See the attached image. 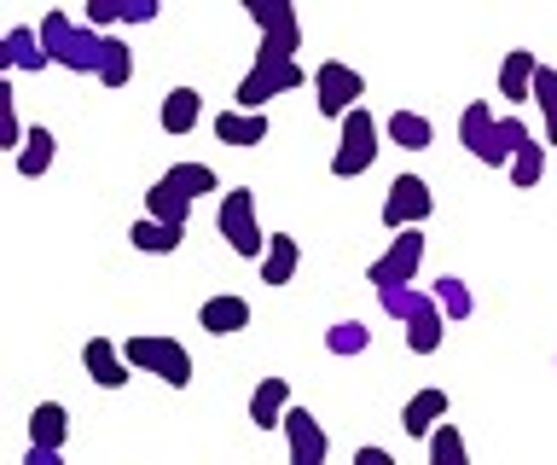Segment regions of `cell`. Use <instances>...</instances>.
Listing matches in <instances>:
<instances>
[{
  "instance_id": "obj_1",
  "label": "cell",
  "mask_w": 557,
  "mask_h": 465,
  "mask_svg": "<svg viewBox=\"0 0 557 465\" xmlns=\"http://www.w3.org/2000/svg\"><path fill=\"white\" fill-rule=\"evenodd\" d=\"M459 140H465V151H470L476 163L511 169V151L529 140V129H522L517 117H494L482 99H470V106L459 111Z\"/></svg>"
},
{
  "instance_id": "obj_2",
  "label": "cell",
  "mask_w": 557,
  "mask_h": 465,
  "mask_svg": "<svg viewBox=\"0 0 557 465\" xmlns=\"http://www.w3.org/2000/svg\"><path fill=\"white\" fill-rule=\"evenodd\" d=\"M296 88H302V64H296V53H285V47H273V41H261V47H256V64L244 71L238 94H233V106L268 111L278 94H296Z\"/></svg>"
},
{
  "instance_id": "obj_3",
  "label": "cell",
  "mask_w": 557,
  "mask_h": 465,
  "mask_svg": "<svg viewBox=\"0 0 557 465\" xmlns=\"http://www.w3.org/2000/svg\"><path fill=\"white\" fill-rule=\"evenodd\" d=\"M35 29H41L52 64H64V71H76V76H99V59H104V41H111V36H99V29L87 24V19L70 24L64 12H47V19L35 24Z\"/></svg>"
},
{
  "instance_id": "obj_4",
  "label": "cell",
  "mask_w": 557,
  "mask_h": 465,
  "mask_svg": "<svg viewBox=\"0 0 557 465\" xmlns=\"http://www.w3.org/2000/svg\"><path fill=\"white\" fill-rule=\"evenodd\" d=\"M377 146H383V123L366 106H355L343 117V129H337V146H331V175L337 181L366 175V169L377 163Z\"/></svg>"
},
{
  "instance_id": "obj_5",
  "label": "cell",
  "mask_w": 557,
  "mask_h": 465,
  "mask_svg": "<svg viewBox=\"0 0 557 465\" xmlns=\"http://www.w3.org/2000/svg\"><path fill=\"white\" fill-rule=\"evenodd\" d=\"M128 360H134V372H151V378H163L169 390H186L191 384V350L181 338H163V332H134L128 343Z\"/></svg>"
},
{
  "instance_id": "obj_6",
  "label": "cell",
  "mask_w": 557,
  "mask_h": 465,
  "mask_svg": "<svg viewBox=\"0 0 557 465\" xmlns=\"http://www.w3.org/2000/svg\"><path fill=\"white\" fill-rule=\"evenodd\" d=\"M215 228H221L226 245H233V256H256V262H261V250H268V238H273V233H261L250 186H226L221 204H215Z\"/></svg>"
},
{
  "instance_id": "obj_7",
  "label": "cell",
  "mask_w": 557,
  "mask_h": 465,
  "mask_svg": "<svg viewBox=\"0 0 557 465\" xmlns=\"http://www.w3.org/2000/svg\"><path fill=\"white\" fill-rule=\"evenodd\" d=\"M360 99H366V76L355 71V64L325 59L320 71H313V106H320V117H331V123H343V117L360 106Z\"/></svg>"
},
{
  "instance_id": "obj_8",
  "label": "cell",
  "mask_w": 557,
  "mask_h": 465,
  "mask_svg": "<svg viewBox=\"0 0 557 465\" xmlns=\"http://www.w3.org/2000/svg\"><path fill=\"white\" fill-rule=\"evenodd\" d=\"M430 210H435V193L418 175H395L389 193H383V228H424Z\"/></svg>"
},
{
  "instance_id": "obj_9",
  "label": "cell",
  "mask_w": 557,
  "mask_h": 465,
  "mask_svg": "<svg viewBox=\"0 0 557 465\" xmlns=\"http://www.w3.org/2000/svg\"><path fill=\"white\" fill-rule=\"evenodd\" d=\"M418 262H424V233H418V228H395V245L377 256L366 280H372L377 291L383 285H412L418 280Z\"/></svg>"
},
{
  "instance_id": "obj_10",
  "label": "cell",
  "mask_w": 557,
  "mask_h": 465,
  "mask_svg": "<svg viewBox=\"0 0 557 465\" xmlns=\"http://www.w3.org/2000/svg\"><path fill=\"white\" fill-rule=\"evenodd\" d=\"M244 19H250L261 29V41L285 47V53H296L302 47V24H296V0H238Z\"/></svg>"
},
{
  "instance_id": "obj_11",
  "label": "cell",
  "mask_w": 557,
  "mask_h": 465,
  "mask_svg": "<svg viewBox=\"0 0 557 465\" xmlns=\"http://www.w3.org/2000/svg\"><path fill=\"white\" fill-rule=\"evenodd\" d=\"M278 430H285V454H290V465H320V460L331 454V430L313 419L308 407H290Z\"/></svg>"
},
{
  "instance_id": "obj_12",
  "label": "cell",
  "mask_w": 557,
  "mask_h": 465,
  "mask_svg": "<svg viewBox=\"0 0 557 465\" xmlns=\"http://www.w3.org/2000/svg\"><path fill=\"white\" fill-rule=\"evenodd\" d=\"M82 367H87V378H94L99 390H122L128 372H134V360H128V350H116L111 338H87L82 343Z\"/></svg>"
},
{
  "instance_id": "obj_13",
  "label": "cell",
  "mask_w": 557,
  "mask_h": 465,
  "mask_svg": "<svg viewBox=\"0 0 557 465\" xmlns=\"http://www.w3.org/2000/svg\"><path fill=\"white\" fill-rule=\"evenodd\" d=\"M198 326L209 338H233L250 326V297H238V291H215V297L198 303Z\"/></svg>"
},
{
  "instance_id": "obj_14",
  "label": "cell",
  "mask_w": 557,
  "mask_h": 465,
  "mask_svg": "<svg viewBox=\"0 0 557 465\" xmlns=\"http://www.w3.org/2000/svg\"><path fill=\"white\" fill-rule=\"evenodd\" d=\"M290 413V378L285 372H268L261 384L250 390V425L256 430H278Z\"/></svg>"
},
{
  "instance_id": "obj_15",
  "label": "cell",
  "mask_w": 557,
  "mask_h": 465,
  "mask_svg": "<svg viewBox=\"0 0 557 465\" xmlns=\"http://www.w3.org/2000/svg\"><path fill=\"white\" fill-rule=\"evenodd\" d=\"M447 390H435V384H424V390H418V395H407V407H400V430H407V437L412 442H424L430 437V430L435 425H442L447 419Z\"/></svg>"
},
{
  "instance_id": "obj_16",
  "label": "cell",
  "mask_w": 557,
  "mask_h": 465,
  "mask_svg": "<svg viewBox=\"0 0 557 465\" xmlns=\"http://www.w3.org/2000/svg\"><path fill=\"white\" fill-rule=\"evenodd\" d=\"M273 134V123H268V111H250V106H226L221 117H215V140L221 146H261Z\"/></svg>"
},
{
  "instance_id": "obj_17",
  "label": "cell",
  "mask_w": 557,
  "mask_h": 465,
  "mask_svg": "<svg viewBox=\"0 0 557 465\" xmlns=\"http://www.w3.org/2000/svg\"><path fill=\"white\" fill-rule=\"evenodd\" d=\"M534 76H540V59L529 53V47H511V53L499 59V99H505V106L534 99Z\"/></svg>"
},
{
  "instance_id": "obj_18",
  "label": "cell",
  "mask_w": 557,
  "mask_h": 465,
  "mask_svg": "<svg viewBox=\"0 0 557 465\" xmlns=\"http://www.w3.org/2000/svg\"><path fill=\"white\" fill-rule=\"evenodd\" d=\"M157 123H163L169 140H186V134L203 123V94H198V88H169V94H163V111H157Z\"/></svg>"
},
{
  "instance_id": "obj_19",
  "label": "cell",
  "mask_w": 557,
  "mask_h": 465,
  "mask_svg": "<svg viewBox=\"0 0 557 465\" xmlns=\"http://www.w3.org/2000/svg\"><path fill=\"white\" fill-rule=\"evenodd\" d=\"M0 64L7 71H47V41H41V29H29V24H12L7 29V47H0Z\"/></svg>"
},
{
  "instance_id": "obj_20",
  "label": "cell",
  "mask_w": 557,
  "mask_h": 465,
  "mask_svg": "<svg viewBox=\"0 0 557 465\" xmlns=\"http://www.w3.org/2000/svg\"><path fill=\"white\" fill-rule=\"evenodd\" d=\"M128 238H134V250H146V256H174L186 245V228L181 221H163V216H139L128 228Z\"/></svg>"
},
{
  "instance_id": "obj_21",
  "label": "cell",
  "mask_w": 557,
  "mask_h": 465,
  "mask_svg": "<svg viewBox=\"0 0 557 465\" xmlns=\"http://www.w3.org/2000/svg\"><path fill=\"white\" fill-rule=\"evenodd\" d=\"M52 158H59V134H52V129H29L24 146L12 151V169H17L24 181H41L47 169H52Z\"/></svg>"
},
{
  "instance_id": "obj_22",
  "label": "cell",
  "mask_w": 557,
  "mask_h": 465,
  "mask_svg": "<svg viewBox=\"0 0 557 465\" xmlns=\"http://www.w3.org/2000/svg\"><path fill=\"white\" fill-rule=\"evenodd\" d=\"M442 332H447V308H442V297H424V308L407 320V350L412 355H435L442 350Z\"/></svg>"
},
{
  "instance_id": "obj_23",
  "label": "cell",
  "mask_w": 557,
  "mask_h": 465,
  "mask_svg": "<svg viewBox=\"0 0 557 465\" xmlns=\"http://www.w3.org/2000/svg\"><path fill=\"white\" fill-rule=\"evenodd\" d=\"M296 268H302V245H296L290 233H273L268 250H261V280H268L273 291L296 280Z\"/></svg>"
},
{
  "instance_id": "obj_24",
  "label": "cell",
  "mask_w": 557,
  "mask_h": 465,
  "mask_svg": "<svg viewBox=\"0 0 557 465\" xmlns=\"http://www.w3.org/2000/svg\"><path fill=\"white\" fill-rule=\"evenodd\" d=\"M383 134H389L400 151H424L435 140V129H430L424 111H389V117H383Z\"/></svg>"
},
{
  "instance_id": "obj_25",
  "label": "cell",
  "mask_w": 557,
  "mask_h": 465,
  "mask_svg": "<svg viewBox=\"0 0 557 465\" xmlns=\"http://www.w3.org/2000/svg\"><path fill=\"white\" fill-rule=\"evenodd\" d=\"M146 216H163V221H181V228H186V221H191V193H186L181 181L163 175V181L146 193Z\"/></svg>"
},
{
  "instance_id": "obj_26",
  "label": "cell",
  "mask_w": 557,
  "mask_h": 465,
  "mask_svg": "<svg viewBox=\"0 0 557 465\" xmlns=\"http://www.w3.org/2000/svg\"><path fill=\"white\" fill-rule=\"evenodd\" d=\"M424 454H430V465H470V442H465V430L453 419H442L424 437Z\"/></svg>"
},
{
  "instance_id": "obj_27",
  "label": "cell",
  "mask_w": 557,
  "mask_h": 465,
  "mask_svg": "<svg viewBox=\"0 0 557 465\" xmlns=\"http://www.w3.org/2000/svg\"><path fill=\"white\" fill-rule=\"evenodd\" d=\"M64 437H70V413L59 402H41V407L29 413V442L59 448V454H64Z\"/></svg>"
},
{
  "instance_id": "obj_28",
  "label": "cell",
  "mask_w": 557,
  "mask_h": 465,
  "mask_svg": "<svg viewBox=\"0 0 557 465\" xmlns=\"http://www.w3.org/2000/svg\"><path fill=\"white\" fill-rule=\"evenodd\" d=\"M128 76H134V47L128 41H122V36H111V41H104V59H99V88H128Z\"/></svg>"
},
{
  "instance_id": "obj_29",
  "label": "cell",
  "mask_w": 557,
  "mask_h": 465,
  "mask_svg": "<svg viewBox=\"0 0 557 465\" xmlns=\"http://www.w3.org/2000/svg\"><path fill=\"white\" fill-rule=\"evenodd\" d=\"M540 175H546V146L529 134V140L511 151V186H517V193H529V186H540Z\"/></svg>"
},
{
  "instance_id": "obj_30",
  "label": "cell",
  "mask_w": 557,
  "mask_h": 465,
  "mask_svg": "<svg viewBox=\"0 0 557 465\" xmlns=\"http://www.w3.org/2000/svg\"><path fill=\"white\" fill-rule=\"evenodd\" d=\"M169 181H181L191 198H209V193H221V175H215V163H174V169H169Z\"/></svg>"
},
{
  "instance_id": "obj_31",
  "label": "cell",
  "mask_w": 557,
  "mask_h": 465,
  "mask_svg": "<svg viewBox=\"0 0 557 465\" xmlns=\"http://www.w3.org/2000/svg\"><path fill=\"white\" fill-rule=\"evenodd\" d=\"M366 343H372V326H360V320H337V326L325 332V350H331V355H360Z\"/></svg>"
},
{
  "instance_id": "obj_32",
  "label": "cell",
  "mask_w": 557,
  "mask_h": 465,
  "mask_svg": "<svg viewBox=\"0 0 557 465\" xmlns=\"http://www.w3.org/2000/svg\"><path fill=\"white\" fill-rule=\"evenodd\" d=\"M534 99H540V111H546V140L557 146V71H552V64H540V76H534Z\"/></svg>"
},
{
  "instance_id": "obj_33",
  "label": "cell",
  "mask_w": 557,
  "mask_h": 465,
  "mask_svg": "<svg viewBox=\"0 0 557 465\" xmlns=\"http://www.w3.org/2000/svg\"><path fill=\"white\" fill-rule=\"evenodd\" d=\"M435 297H442L447 320H470V308H476V303H470V291H465V280H453V273H447V280H435Z\"/></svg>"
},
{
  "instance_id": "obj_34",
  "label": "cell",
  "mask_w": 557,
  "mask_h": 465,
  "mask_svg": "<svg viewBox=\"0 0 557 465\" xmlns=\"http://www.w3.org/2000/svg\"><path fill=\"white\" fill-rule=\"evenodd\" d=\"M122 7H128V0H87L82 19L94 24V29H111V24H122Z\"/></svg>"
},
{
  "instance_id": "obj_35",
  "label": "cell",
  "mask_w": 557,
  "mask_h": 465,
  "mask_svg": "<svg viewBox=\"0 0 557 465\" xmlns=\"http://www.w3.org/2000/svg\"><path fill=\"white\" fill-rule=\"evenodd\" d=\"M157 12H163V0H128V7H122V24H157Z\"/></svg>"
},
{
  "instance_id": "obj_36",
  "label": "cell",
  "mask_w": 557,
  "mask_h": 465,
  "mask_svg": "<svg viewBox=\"0 0 557 465\" xmlns=\"http://www.w3.org/2000/svg\"><path fill=\"white\" fill-rule=\"evenodd\" d=\"M64 454L59 448H41V442H29V454H24V465H59Z\"/></svg>"
},
{
  "instance_id": "obj_37",
  "label": "cell",
  "mask_w": 557,
  "mask_h": 465,
  "mask_svg": "<svg viewBox=\"0 0 557 465\" xmlns=\"http://www.w3.org/2000/svg\"><path fill=\"white\" fill-rule=\"evenodd\" d=\"M355 465H389V448H372V442H366V448H355Z\"/></svg>"
}]
</instances>
